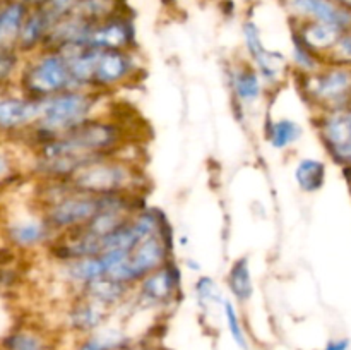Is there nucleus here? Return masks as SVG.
<instances>
[{"label":"nucleus","instance_id":"obj_1","mask_svg":"<svg viewBox=\"0 0 351 350\" xmlns=\"http://www.w3.org/2000/svg\"><path fill=\"white\" fill-rule=\"evenodd\" d=\"M98 100L99 93L91 89H67L48 96L41 100L40 120L33 127L41 134V141L67 132L91 119Z\"/></svg>","mask_w":351,"mask_h":350},{"label":"nucleus","instance_id":"obj_2","mask_svg":"<svg viewBox=\"0 0 351 350\" xmlns=\"http://www.w3.org/2000/svg\"><path fill=\"white\" fill-rule=\"evenodd\" d=\"M65 180L75 191L91 194H136L141 174L127 161L101 156L82 165Z\"/></svg>","mask_w":351,"mask_h":350},{"label":"nucleus","instance_id":"obj_3","mask_svg":"<svg viewBox=\"0 0 351 350\" xmlns=\"http://www.w3.org/2000/svg\"><path fill=\"white\" fill-rule=\"evenodd\" d=\"M167 261H170V232L154 233L136 244L106 277L132 287Z\"/></svg>","mask_w":351,"mask_h":350},{"label":"nucleus","instance_id":"obj_4","mask_svg":"<svg viewBox=\"0 0 351 350\" xmlns=\"http://www.w3.org/2000/svg\"><path fill=\"white\" fill-rule=\"evenodd\" d=\"M21 81L24 95L38 100L72 89L67 60L60 51L51 48H45L24 67Z\"/></svg>","mask_w":351,"mask_h":350},{"label":"nucleus","instance_id":"obj_5","mask_svg":"<svg viewBox=\"0 0 351 350\" xmlns=\"http://www.w3.org/2000/svg\"><path fill=\"white\" fill-rule=\"evenodd\" d=\"M178 288H180V271L170 259L137 283L136 302L143 309H163L173 304L178 295Z\"/></svg>","mask_w":351,"mask_h":350},{"label":"nucleus","instance_id":"obj_6","mask_svg":"<svg viewBox=\"0 0 351 350\" xmlns=\"http://www.w3.org/2000/svg\"><path fill=\"white\" fill-rule=\"evenodd\" d=\"M137 64L130 50H99L96 54L93 67L91 86L89 89L96 93H105L129 81L136 72Z\"/></svg>","mask_w":351,"mask_h":350},{"label":"nucleus","instance_id":"obj_7","mask_svg":"<svg viewBox=\"0 0 351 350\" xmlns=\"http://www.w3.org/2000/svg\"><path fill=\"white\" fill-rule=\"evenodd\" d=\"M136 41V27L129 16L122 12L93 23L86 33L82 47L99 50H130Z\"/></svg>","mask_w":351,"mask_h":350},{"label":"nucleus","instance_id":"obj_8","mask_svg":"<svg viewBox=\"0 0 351 350\" xmlns=\"http://www.w3.org/2000/svg\"><path fill=\"white\" fill-rule=\"evenodd\" d=\"M319 132L329 154L351 170V106L322 112Z\"/></svg>","mask_w":351,"mask_h":350},{"label":"nucleus","instance_id":"obj_9","mask_svg":"<svg viewBox=\"0 0 351 350\" xmlns=\"http://www.w3.org/2000/svg\"><path fill=\"white\" fill-rule=\"evenodd\" d=\"M283 5L293 21H315L351 30V10L332 0H283Z\"/></svg>","mask_w":351,"mask_h":350},{"label":"nucleus","instance_id":"obj_10","mask_svg":"<svg viewBox=\"0 0 351 350\" xmlns=\"http://www.w3.org/2000/svg\"><path fill=\"white\" fill-rule=\"evenodd\" d=\"M243 41L249 51L250 58L256 64L257 72L263 78L264 82H276L280 79L281 72L285 69V57L276 51H269L263 43L261 30L254 21H245L242 26Z\"/></svg>","mask_w":351,"mask_h":350},{"label":"nucleus","instance_id":"obj_11","mask_svg":"<svg viewBox=\"0 0 351 350\" xmlns=\"http://www.w3.org/2000/svg\"><path fill=\"white\" fill-rule=\"evenodd\" d=\"M5 232L10 244L21 249H33L43 244H50L55 239V232L43 218V215L16 216L9 222Z\"/></svg>","mask_w":351,"mask_h":350},{"label":"nucleus","instance_id":"obj_12","mask_svg":"<svg viewBox=\"0 0 351 350\" xmlns=\"http://www.w3.org/2000/svg\"><path fill=\"white\" fill-rule=\"evenodd\" d=\"M41 100L31 96H0V130L33 127L40 120Z\"/></svg>","mask_w":351,"mask_h":350},{"label":"nucleus","instance_id":"obj_13","mask_svg":"<svg viewBox=\"0 0 351 350\" xmlns=\"http://www.w3.org/2000/svg\"><path fill=\"white\" fill-rule=\"evenodd\" d=\"M110 312L112 311L105 305L79 295V299H75L65 312V326L79 336L89 335L108 323Z\"/></svg>","mask_w":351,"mask_h":350},{"label":"nucleus","instance_id":"obj_14","mask_svg":"<svg viewBox=\"0 0 351 350\" xmlns=\"http://www.w3.org/2000/svg\"><path fill=\"white\" fill-rule=\"evenodd\" d=\"M341 31L345 30H339L332 24L315 23V21H297L293 36L300 40L308 50L321 57V55H328L329 50L335 47Z\"/></svg>","mask_w":351,"mask_h":350},{"label":"nucleus","instance_id":"obj_15","mask_svg":"<svg viewBox=\"0 0 351 350\" xmlns=\"http://www.w3.org/2000/svg\"><path fill=\"white\" fill-rule=\"evenodd\" d=\"M51 26H53V21L48 16L47 10L38 3H31L29 12L17 34V48L23 51H31L43 45Z\"/></svg>","mask_w":351,"mask_h":350},{"label":"nucleus","instance_id":"obj_16","mask_svg":"<svg viewBox=\"0 0 351 350\" xmlns=\"http://www.w3.org/2000/svg\"><path fill=\"white\" fill-rule=\"evenodd\" d=\"M130 345H134V340L125 329L106 323L103 328L81 336L74 350H125Z\"/></svg>","mask_w":351,"mask_h":350},{"label":"nucleus","instance_id":"obj_17","mask_svg":"<svg viewBox=\"0 0 351 350\" xmlns=\"http://www.w3.org/2000/svg\"><path fill=\"white\" fill-rule=\"evenodd\" d=\"M130 290H132V287H127V285L120 283V281L113 280L110 277H101L98 280H93L88 285H84L81 288V295L105 305L106 309L112 311V309L119 307L120 304L125 302Z\"/></svg>","mask_w":351,"mask_h":350},{"label":"nucleus","instance_id":"obj_18","mask_svg":"<svg viewBox=\"0 0 351 350\" xmlns=\"http://www.w3.org/2000/svg\"><path fill=\"white\" fill-rule=\"evenodd\" d=\"M29 9L26 0H0V45L16 43Z\"/></svg>","mask_w":351,"mask_h":350},{"label":"nucleus","instance_id":"obj_19","mask_svg":"<svg viewBox=\"0 0 351 350\" xmlns=\"http://www.w3.org/2000/svg\"><path fill=\"white\" fill-rule=\"evenodd\" d=\"M230 81H232L233 95L239 100L240 105H252L261 98L263 79H261L257 69L252 67V65L245 64L233 69Z\"/></svg>","mask_w":351,"mask_h":350},{"label":"nucleus","instance_id":"obj_20","mask_svg":"<svg viewBox=\"0 0 351 350\" xmlns=\"http://www.w3.org/2000/svg\"><path fill=\"white\" fill-rule=\"evenodd\" d=\"M60 266L64 280L72 285H77L81 288L84 285H88L89 281L106 277L105 264H103L99 256H88L79 257V259L65 261V263H60Z\"/></svg>","mask_w":351,"mask_h":350},{"label":"nucleus","instance_id":"obj_21","mask_svg":"<svg viewBox=\"0 0 351 350\" xmlns=\"http://www.w3.org/2000/svg\"><path fill=\"white\" fill-rule=\"evenodd\" d=\"M228 287L232 295L240 302H249L254 295V281L252 273H250L249 259L247 257H239L232 264L228 271Z\"/></svg>","mask_w":351,"mask_h":350},{"label":"nucleus","instance_id":"obj_22","mask_svg":"<svg viewBox=\"0 0 351 350\" xmlns=\"http://www.w3.org/2000/svg\"><path fill=\"white\" fill-rule=\"evenodd\" d=\"M295 180L308 194L321 191L326 182V165L315 158H304L295 168Z\"/></svg>","mask_w":351,"mask_h":350},{"label":"nucleus","instance_id":"obj_23","mask_svg":"<svg viewBox=\"0 0 351 350\" xmlns=\"http://www.w3.org/2000/svg\"><path fill=\"white\" fill-rule=\"evenodd\" d=\"M3 350H51V343L43 333L31 328L14 329L2 340Z\"/></svg>","mask_w":351,"mask_h":350},{"label":"nucleus","instance_id":"obj_24","mask_svg":"<svg viewBox=\"0 0 351 350\" xmlns=\"http://www.w3.org/2000/svg\"><path fill=\"white\" fill-rule=\"evenodd\" d=\"M302 137V127L291 119H278L267 124V141L276 150H287Z\"/></svg>","mask_w":351,"mask_h":350},{"label":"nucleus","instance_id":"obj_25","mask_svg":"<svg viewBox=\"0 0 351 350\" xmlns=\"http://www.w3.org/2000/svg\"><path fill=\"white\" fill-rule=\"evenodd\" d=\"M223 314H225V321H226V328H228L230 336L235 342V345L239 347L240 350H249V338H247L245 328H243V323L240 319L239 312H237L235 304H233L230 299H225L223 301Z\"/></svg>","mask_w":351,"mask_h":350},{"label":"nucleus","instance_id":"obj_26","mask_svg":"<svg viewBox=\"0 0 351 350\" xmlns=\"http://www.w3.org/2000/svg\"><path fill=\"white\" fill-rule=\"evenodd\" d=\"M293 60L295 65L300 69L302 74H312L321 69V57L314 51L308 50L300 40L293 36Z\"/></svg>","mask_w":351,"mask_h":350},{"label":"nucleus","instance_id":"obj_27","mask_svg":"<svg viewBox=\"0 0 351 350\" xmlns=\"http://www.w3.org/2000/svg\"><path fill=\"white\" fill-rule=\"evenodd\" d=\"M328 55L335 65H348V67H351V30L341 31L335 47L329 50Z\"/></svg>","mask_w":351,"mask_h":350},{"label":"nucleus","instance_id":"obj_28","mask_svg":"<svg viewBox=\"0 0 351 350\" xmlns=\"http://www.w3.org/2000/svg\"><path fill=\"white\" fill-rule=\"evenodd\" d=\"M79 0H38V5L43 7L45 10L48 12V16L51 17V21H58L60 17L67 16L72 9L75 7Z\"/></svg>","mask_w":351,"mask_h":350},{"label":"nucleus","instance_id":"obj_29","mask_svg":"<svg viewBox=\"0 0 351 350\" xmlns=\"http://www.w3.org/2000/svg\"><path fill=\"white\" fill-rule=\"evenodd\" d=\"M17 65V55L10 45H0V81L9 78Z\"/></svg>","mask_w":351,"mask_h":350},{"label":"nucleus","instance_id":"obj_30","mask_svg":"<svg viewBox=\"0 0 351 350\" xmlns=\"http://www.w3.org/2000/svg\"><path fill=\"white\" fill-rule=\"evenodd\" d=\"M216 294V285L213 281V278L209 277H201L195 283V295H197L199 302L201 304H208V302L215 301Z\"/></svg>","mask_w":351,"mask_h":350},{"label":"nucleus","instance_id":"obj_31","mask_svg":"<svg viewBox=\"0 0 351 350\" xmlns=\"http://www.w3.org/2000/svg\"><path fill=\"white\" fill-rule=\"evenodd\" d=\"M10 172H12V160L0 151V180L9 177Z\"/></svg>","mask_w":351,"mask_h":350},{"label":"nucleus","instance_id":"obj_32","mask_svg":"<svg viewBox=\"0 0 351 350\" xmlns=\"http://www.w3.org/2000/svg\"><path fill=\"white\" fill-rule=\"evenodd\" d=\"M350 340L348 338H332L326 343L324 350H348Z\"/></svg>","mask_w":351,"mask_h":350},{"label":"nucleus","instance_id":"obj_33","mask_svg":"<svg viewBox=\"0 0 351 350\" xmlns=\"http://www.w3.org/2000/svg\"><path fill=\"white\" fill-rule=\"evenodd\" d=\"M332 2L339 3V5L346 7V9H348V10H351V0H332Z\"/></svg>","mask_w":351,"mask_h":350},{"label":"nucleus","instance_id":"obj_34","mask_svg":"<svg viewBox=\"0 0 351 350\" xmlns=\"http://www.w3.org/2000/svg\"><path fill=\"white\" fill-rule=\"evenodd\" d=\"M125 350H151L149 345H130L129 349Z\"/></svg>","mask_w":351,"mask_h":350},{"label":"nucleus","instance_id":"obj_35","mask_svg":"<svg viewBox=\"0 0 351 350\" xmlns=\"http://www.w3.org/2000/svg\"><path fill=\"white\" fill-rule=\"evenodd\" d=\"M175 2H177V0H163L165 5H171V3H175Z\"/></svg>","mask_w":351,"mask_h":350},{"label":"nucleus","instance_id":"obj_36","mask_svg":"<svg viewBox=\"0 0 351 350\" xmlns=\"http://www.w3.org/2000/svg\"><path fill=\"white\" fill-rule=\"evenodd\" d=\"M151 350H167V349H160V347H151Z\"/></svg>","mask_w":351,"mask_h":350}]
</instances>
